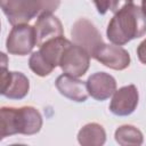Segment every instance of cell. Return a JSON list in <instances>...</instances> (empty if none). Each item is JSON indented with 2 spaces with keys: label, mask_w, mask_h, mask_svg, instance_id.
<instances>
[{
  "label": "cell",
  "mask_w": 146,
  "mask_h": 146,
  "mask_svg": "<svg viewBox=\"0 0 146 146\" xmlns=\"http://www.w3.org/2000/svg\"><path fill=\"white\" fill-rule=\"evenodd\" d=\"M106 34L110 41L119 46L140 38L146 34V15L140 7L127 5L110 21Z\"/></svg>",
  "instance_id": "obj_1"
},
{
  "label": "cell",
  "mask_w": 146,
  "mask_h": 146,
  "mask_svg": "<svg viewBox=\"0 0 146 146\" xmlns=\"http://www.w3.org/2000/svg\"><path fill=\"white\" fill-rule=\"evenodd\" d=\"M0 121L1 139L16 133L34 135L40 131L42 125L41 114L32 106H23L19 108L2 107Z\"/></svg>",
  "instance_id": "obj_2"
},
{
  "label": "cell",
  "mask_w": 146,
  "mask_h": 146,
  "mask_svg": "<svg viewBox=\"0 0 146 146\" xmlns=\"http://www.w3.org/2000/svg\"><path fill=\"white\" fill-rule=\"evenodd\" d=\"M71 36L73 43L84 49L92 58L99 48L104 44L99 31L87 18H80L72 25Z\"/></svg>",
  "instance_id": "obj_3"
},
{
  "label": "cell",
  "mask_w": 146,
  "mask_h": 146,
  "mask_svg": "<svg viewBox=\"0 0 146 146\" xmlns=\"http://www.w3.org/2000/svg\"><path fill=\"white\" fill-rule=\"evenodd\" d=\"M1 9L11 25L26 24L40 11L38 0H0Z\"/></svg>",
  "instance_id": "obj_4"
},
{
  "label": "cell",
  "mask_w": 146,
  "mask_h": 146,
  "mask_svg": "<svg viewBox=\"0 0 146 146\" xmlns=\"http://www.w3.org/2000/svg\"><path fill=\"white\" fill-rule=\"evenodd\" d=\"M90 56L81 47L68 43L60 57L59 66L65 74H68L74 78L82 76L89 68Z\"/></svg>",
  "instance_id": "obj_5"
},
{
  "label": "cell",
  "mask_w": 146,
  "mask_h": 146,
  "mask_svg": "<svg viewBox=\"0 0 146 146\" xmlns=\"http://www.w3.org/2000/svg\"><path fill=\"white\" fill-rule=\"evenodd\" d=\"M36 44L34 26L27 24L14 25L7 38V50L11 55L25 56Z\"/></svg>",
  "instance_id": "obj_6"
},
{
  "label": "cell",
  "mask_w": 146,
  "mask_h": 146,
  "mask_svg": "<svg viewBox=\"0 0 146 146\" xmlns=\"http://www.w3.org/2000/svg\"><path fill=\"white\" fill-rule=\"evenodd\" d=\"M1 94L10 99H22L29 92L30 83L27 78L21 72H9L6 68L7 58L6 55L1 54Z\"/></svg>",
  "instance_id": "obj_7"
},
{
  "label": "cell",
  "mask_w": 146,
  "mask_h": 146,
  "mask_svg": "<svg viewBox=\"0 0 146 146\" xmlns=\"http://www.w3.org/2000/svg\"><path fill=\"white\" fill-rule=\"evenodd\" d=\"M138 105V91L133 84L115 90L110 104V110L113 114L125 116L131 114Z\"/></svg>",
  "instance_id": "obj_8"
},
{
  "label": "cell",
  "mask_w": 146,
  "mask_h": 146,
  "mask_svg": "<svg viewBox=\"0 0 146 146\" xmlns=\"http://www.w3.org/2000/svg\"><path fill=\"white\" fill-rule=\"evenodd\" d=\"M94 58L100 62L102 64H104L105 66L116 71L124 70L130 64L129 52L119 44L115 46V44L104 43L96 52Z\"/></svg>",
  "instance_id": "obj_9"
},
{
  "label": "cell",
  "mask_w": 146,
  "mask_h": 146,
  "mask_svg": "<svg viewBox=\"0 0 146 146\" xmlns=\"http://www.w3.org/2000/svg\"><path fill=\"white\" fill-rule=\"evenodd\" d=\"M36 44L40 47L44 42L63 36V26L60 21L51 13H42L34 24Z\"/></svg>",
  "instance_id": "obj_10"
},
{
  "label": "cell",
  "mask_w": 146,
  "mask_h": 146,
  "mask_svg": "<svg viewBox=\"0 0 146 146\" xmlns=\"http://www.w3.org/2000/svg\"><path fill=\"white\" fill-rule=\"evenodd\" d=\"M87 88L92 98L97 100H105L115 92L116 81L112 75L105 72H97L89 76Z\"/></svg>",
  "instance_id": "obj_11"
},
{
  "label": "cell",
  "mask_w": 146,
  "mask_h": 146,
  "mask_svg": "<svg viewBox=\"0 0 146 146\" xmlns=\"http://www.w3.org/2000/svg\"><path fill=\"white\" fill-rule=\"evenodd\" d=\"M56 88L63 96L74 102H84L89 96L87 82L84 83L83 81L65 73L57 78Z\"/></svg>",
  "instance_id": "obj_12"
},
{
  "label": "cell",
  "mask_w": 146,
  "mask_h": 146,
  "mask_svg": "<svg viewBox=\"0 0 146 146\" xmlns=\"http://www.w3.org/2000/svg\"><path fill=\"white\" fill-rule=\"evenodd\" d=\"M68 43H70V41L67 39H65L64 36L51 39L40 46L39 54L41 55V57L44 59V62L50 67L55 68L56 66H59L60 57L63 55L65 47Z\"/></svg>",
  "instance_id": "obj_13"
},
{
  "label": "cell",
  "mask_w": 146,
  "mask_h": 146,
  "mask_svg": "<svg viewBox=\"0 0 146 146\" xmlns=\"http://www.w3.org/2000/svg\"><path fill=\"white\" fill-rule=\"evenodd\" d=\"M106 133L104 128L98 123L86 124L78 135V140L83 146H100L105 143Z\"/></svg>",
  "instance_id": "obj_14"
},
{
  "label": "cell",
  "mask_w": 146,
  "mask_h": 146,
  "mask_svg": "<svg viewBox=\"0 0 146 146\" xmlns=\"http://www.w3.org/2000/svg\"><path fill=\"white\" fill-rule=\"evenodd\" d=\"M115 140L123 146L127 145H141L143 133L133 125H121L115 131Z\"/></svg>",
  "instance_id": "obj_15"
},
{
  "label": "cell",
  "mask_w": 146,
  "mask_h": 146,
  "mask_svg": "<svg viewBox=\"0 0 146 146\" xmlns=\"http://www.w3.org/2000/svg\"><path fill=\"white\" fill-rule=\"evenodd\" d=\"M29 66L36 75H40V76H46L50 74L54 70L44 62V59L41 57L39 51H35L31 55L30 60H29Z\"/></svg>",
  "instance_id": "obj_16"
},
{
  "label": "cell",
  "mask_w": 146,
  "mask_h": 146,
  "mask_svg": "<svg viewBox=\"0 0 146 146\" xmlns=\"http://www.w3.org/2000/svg\"><path fill=\"white\" fill-rule=\"evenodd\" d=\"M40 5V11L42 13H52L59 7V0H38Z\"/></svg>",
  "instance_id": "obj_17"
},
{
  "label": "cell",
  "mask_w": 146,
  "mask_h": 146,
  "mask_svg": "<svg viewBox=\"0 0 146 146\" xmlns=\"http://www.w3.org/2000/svg\"><path fill=\"white\" fill-rule=\"evenodd\" d=\"M132 1H133V0H111L110 10L115 14V13H117L120 9H122L123 7H125L127 5L132 3Z\"/></svg>",
  "instance_id": "obj_18"
},
{
  "label": "cell",
  "mask_w": 146,
  "mask_h": 146,
  "mask_svg": "<svg viewBox=\"0 0 146 146\" xmlns=\"http://www.w3.org/2000/svg\"><path fill=\"white\" fill-rule=\"evenodd\" d=\"M97 7V10L99 14H105L111 6V0H92Z\"/></svg>",
  "instance_id": "obj_19"
},
{
  "label": "cell",
  "mask_w": 146,
  "mask_h": 146,
  "mask_svg": "<svg viewBox=\"0 0 146 146\" xmlns=\"http://www.w3.org/2000/svg\"><path fill=\"white\" fill-rule=\"evenodd\" d=\"M137 55H138V59L146 65V39L144 41L140 42V44L137 48Z\"/></svg>",
  "instance_id": "obj_20"
},
{
  "label": "cell",
  "mask_w": 146,
  "mask_h": 146,
  "mask_svg": "<svg viewBox=\"0 0 146 146\" xmlns=\"http://www.w3.org/2000/svg\"><path fill=\"white\" fill-rule=\"evenodd\" d=\"M141 9H143L144 14L146 15V0H141Z\"/></svg>",
  "instance_id": "obj_21"
}]
</instances>
